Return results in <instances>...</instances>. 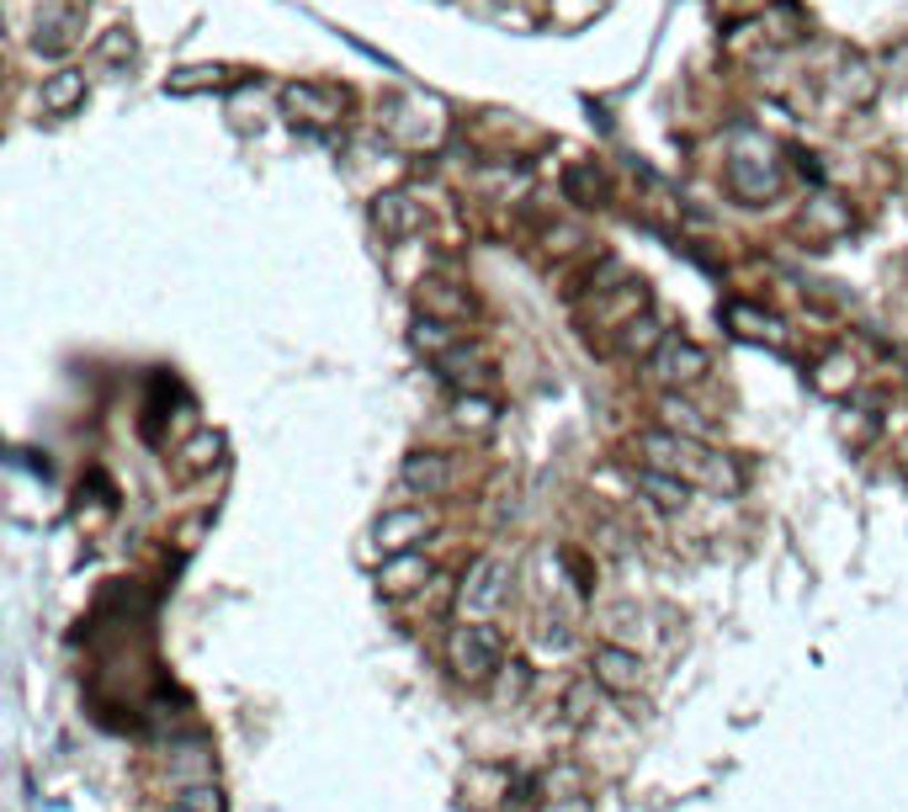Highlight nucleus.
Returning <instances> with one entry per match:
<instances>
[{
  "label": "nucleus",
  "instance_id": "nucleus-1",
  "mask_svg": "<svg viewBox=\"0 0 908 812\" xmlns=\"http://www.w3.org/2000/svg\"><path fill=\"white\" fill-rule=\"evenodd\" d=\"M643 468H659V473L680 478V483H701V489H717V494H734L744 478L739 468L722 452H712L701 435H686V430H648L643 441Z\"/></svg>",
  "mask_w": 908,
  "mask_h": 812
},
{
  "label": "nucleus",
  "instance_id": "nucleus-2",
  "mask_svg": "<svg viewBox=\"0 0 908 812\" xmlns=\"http://www.w3.org/2000/svg\"><path fill=\"white\" fill-rule=\"evenodd\" d=\"M447 664H452L457 680L468 685H489L505 669V632L495 621H462L447 638Z\"/></svg>",
  "mask_w": 908,
  "mask_h": 812
},
{
  "label": "nucleus",
  "instance_id": "nucleus-3",
  "mask_svg": "<svg viewBox=\"0 0 908 812\" xmlns=\"http://www.w3.org/2000/svg\"><path fill=\"white\" fill-rule=\"evenodd\" d=\"M728 191H734V202L744 208H765V202H776L781 187H787V170L776 160V149L770 143H739L734 154H728Z\"/></svg>",
  "mask_w": 908,
  "mask_h": 812
},
{
  "label": "nucleus",
  "instance_id": "nucleus-4",
  "mask_svg": "<svg viewBox=\"0 0 908 812\" xmlns=\"http://www.w3.org/2000/svg\"><path fill=\"white\" fill-rule=\"evenodd\" d=\"M282 118L292 122V128H335V122L346 118V107H351V96L340 91V86H325V80H292V86H282Z\"/></svg>",
  "mask_w": 908,
  "mask_h": 812
},
{
  "label": "nucleus",
  "instance_id": "nucleus-5",
  "mask_svg": "<svg viewBox=\"0 0 908 812\" xmlns=\"http://www.w3.org/2000/svg\"><path fill=\"white\" fill-rule=\"evenodd\" d=\"M430 510L420 504H393V510H382L378 521H372V552H378L382 563H399V558H415V548L430 537Z\"/></svg>",
  "mask_w": 908,
  "mask_h": 812
},
{
  "label": "nucleus",
  "instance_id": "nucleus-6",
  "mask_svg": "<svg viewBox=\"0 0 908 812\" xmlns=\"http://www.w3.org/2000/svg\"><path fill=\"white\" fill-rule=\"evenodd\" d=\"M648 372L665 382V388H691V382H701L712 372V357H707V345H696L691 334L669 330L665 345L648 357Z\"/></svg>",
  "mask_w": 908,
  "mask_h": 812
},
{
  "label": "nucleus",
  "instance_id": "nucleus-7",
  "mask_svg": "<svg viewBox=\"0 0 908 812\" xmlns=\"http://www.w3.org/2000/svg\"><path fill=\"white\" fill-rule=\"evenodd\" d=\"M510 595V563L505 558H478L473 569L462 573V584H457V600H462V611H473V616H495Z\"/></svg>",
  "mask_w": 908,
  "mask_h": 812
},
{
  "label": "nucleus",
  "instance_id": "nucleus-8",
  "mask_svg": "<svg viewBox=\"0 0 908 812\" xmlns=\"http://www.w3.org/2000/svg\"><path fill=\"white\" fill-rule=\"evenodd\" d=\"M399 483L409 494H420V500H441V494H452L462 483V468H457L452 452H409L405 468H399Z\"/></svg>",
  "mask_w": 908,
  "mask_h": 812
},
{
  "label": "nucleus",
  "instance_id": "nucleus-9",
  "mask_svg": "<svg viewBox=\"0 0 908 812\" xmlns=\"http://www.w3.org/2000/svg\"><path fill=\"white\" fill-rule=\"evenodd\" d=\"M590 680L606 695H632V691H643V659L621 643H600L590 653Z\"/></svg>",
  "mask_w": 908,
  "mask_h": 812
},
{
  "label": "nucleus",
  "instance_id": "nucleus-10",
  "mask_svg": "<svg viewBox=\"0 0 908 812\" xmlns=\"http://www.w3.org/2000/svg\"><path fill=\"white\" fill-rule=\"evenodd\" d=\"M415 303H420L426 319H441V324H468L473 319V298L457 282H441V277H426L420 292H415Z\"/></svg>",
  "mask_w": 908,
  "mask_h": 812
},
{
  "label": "nucleus",
  "instance_id": "nucleus-11",
  "mask_svg": "<svg viewBox=\"0 0 908 812\" xmlns=\"http://www.w3.org/2000/svg\"><path fill=\"white\" fill-rule=\"evenodd\" d=\"M372 223H378L382 239H409L420 229V202L409 191H382L372 202Z\"/></svg>",
  "mask_w": 908,
  "mask_h": 812
},
{
  "label": "nucleus",
  "instance_id": "nucleus-12",
  "mask_svg": "<svg viewBox=\"0 0 908 812\" xmlns=\"http://www.w3.org/2000/svg\"><path fill=\"white\" fill-rule=\"evenodd\" d=\"M38 107L48 118H70L74 107H86V70H53L38 86Z\"/></svg>",
  "mask_w": 908,
  "mask_h": 812
},
{
  "label": "nucleus",
  "instance_id": "nucleus-13",
  "mask_svg": "<svg viewBox=\"0 0 908 812\" xmlns=\"http://www.w3.org/2000/svg\"><path fill=\"white\" fill-rule=\"evenodd\" d=\"M74 38H80V0H70V6H59V11H48L43 22H38V32H32V48L38 53H64V48H74Z\"/></svg>",
  "mask_w": 908,
  "mask_h": 812
},
{
  "label": "nucleus",
  "instance_id": "nucleus-14",
  "mask_svg": "<svg viewBox=\"0 0 908 812\" xmlns=\"http://www.w3.org/2000/svg\"><path fill=\"white\" fill-rule=\"evenodd\" d=\"M722 319H728V330L739 334V340H760V345H781L787 340L776 313H760V309H749V303H728Z\"/></svg>",
  "mask_w": 908,
  "mask_h": 812
},
{
  "label": "nucleus",
  "instance_id": "nucleus-15",
  "mask_svg": "<svg viewBox=\"0 0 908 812\" xmlns=\"http://www.w3.org/2000/svg\"><path fill=\"white\" fill-rule=\"evenodd\" d=\"M877 74H871V64L860 59V53H850L845 64H839V74H835V96L845 101V107H871V96H877Z\"/></svg>",
  "mask_w": 908,
  "mask_h": 812
},
{
  "label": "nucleus",
  "instance_id": "nucleus-16",
  "mask_svg": "<svg viewBox=\"0 0 908 812\" xmlns=\"http://www.w3.org/2000/svg\"><path fill=\"white\" fill-rule=\"evenodd\" d=\"M632 483H638V494H648L659 510H686V504H691V483L659 473V468H632Z\"/></svg>",
  "mask_w": 908,
  "mask_h": 812
},
{
  "label": "nucleus",
  "instance_id": "nucleus-17",
  "mask_svg": "<svg viewBox=\"0 0 908 812\" xmlns=\"http://www.w3.org/2000/svg\"><path fill=\"white\" fill-rule=\"evenodd\" d=\"M665 334L669 330H659V319H653V313H638L632 324H621V330H617V351H621V357H653V351L665 345Z\"/></svg>",
  "mask_w": 908,
  "mask_h": 812
},
{
  "label": "nucleus",
  "instance_id": "nucleus-18",
  "mask_svg": "<svg viewBox=\"0 0 908 812\" xmlns=\"http://www.w3.org/2000/svg\"><path fill=\"white\" fill-rule=\"evenodd\" d=\"M409 340H415V351H426V357H447V351H457L462 345V330L457 324H441V319H426V313H415V330H409Z\"/></svg>",
  "mask_w": 908,
  "mask_h": 812
},
{
  "label": "nucleus",
  "instance_id": "nucleus-19",
  "mask_svg": "<svg viewBox=\"0 0 908 812\" xmlns=\"http://www.w3.org/2000/svg\"><path fill=\"white\" fill-rule=\"evenodd\" d=\"M176 457H181V473H187V478L213 473L218 462H223V435H218V430H197V435H191Z\"/></svg>",
  "mask_w": 908,
  "mask_h": 812
},
{
  "label": "nucleus",
  "instance_id": "nucleus-20",
  "mask_svg": "<svg viewBox=\"0 0 908 812\" xmlns=\"http://www.w3.org/2000/svg\"><path fill=\"white\" fill-rule=\"evenodd\" d=\"M229 86V70L223 64H191V70H176L166 80L170 96H197V91H223Z\"/></svg>",
  "mask_w": 908,
  "mask_h": 812
},
{
  "label": "nucleus",
  "instance_id": "nucleus-21",
  "mask_svg": "<svg viewBox=\"0 0 908 812\" xmlns=\"http://www.w3.org/2000/svg\"><path fill=\"white\" fill-rule=\"evenodd\" d=\"M563 197L579 208H600L606 202V176L596 166H569L563 170Z\"/></svg>",
  "mask_w": 908,
  "mask_h": 812
},
{
  "label": "nucleus",
  "instance_id": "nucleus-22",
  "mask_svg": "<svg viewBox=\"0 0 908 812\" xmlns=\"http://www.w3.org/2000/svg\"><path fill=\"white\" fill-rule=\"evenodd\" d=\"M850 382H856V361L845 357V351L824 357V361H818V372H812V388H818V393H829V399L850 393Z\"/></svg>",
  "mask_w": 908,
  "mask_h": 812
},
{
  "label": "nucleus",
  "instance_id": "nucleus-23",
  "mask_svg": "<svg viewBox=\"0 0 908 812\" xmlns=\"http://www.w3.org/2000/svg\"><path fill=\"white\" fill-rule=\"evenodd\" d=\"M802 229H808V234H845V229H850V213L839 208L835 197H812L808 213H802Z\"/></svg>",
  "mask_w": 908,
  "mask_h": 812
},
{
  "label": "nucleus",
  "instance_id": "nucleus-24",
  "mask_svg": "<svg viewBox=\"0 0 908 812\" xmlns=\"http://www.w3.org/2000/svg\"><path fill=\"white\" fill-rule=\"evenodd\" d=\"M596 706H600V685L590 680V674H585V680H573L569 691H563V722H573V728H579V722H590V716H596Z\"/></svg>",
  "mask_w": 908,
  "mask_h": 812
},
{
  "label": "nucleus",
  "instance_id": "nucleus-25",
  "mask_svg": "<svg viewBox=\"0 0 908 812\" xmlns=\"http://www.w3.org/2000/svg\"><path fill=\"white\" fill-rule=\"evenodd\" d=\"M452 414H457V425L462 430H489L495 425V414H500V404L489 399V393H462L452 404Z\"/></svg>",
  "mask_w": 908,
  "mask_h": 812
},
{
  "label": "nucleus",
  "instance_id": "nucleus-26",
  "mask_svg": "<svg viewBox=\"0 0 908 812\" xmlns=\"http://www.w3.org/2000/svg\"><path fill=\"white\" fill-rule=\"evenodd\" d=\"M96 53H101L107 64H133V53H139V38H133L128 27H112V32H101V38H96Z\"/></svg>",
  "mask_w": 908,
  "mask_h": 812
},
{
  "label": "nucleus",
  "instance_id": "nucleus-27",
  "mask_svg": "<svg viewBox=\"0 0 908 812\" xmlns=\"http://www.w3.org/2000/svg\"><path fill=\"white\" fill-rule=\"evenodd\" d=\"M176 808L181 812H223V791L208 786V781H202V786H181L176 791Z\"/></svg>",
  "mask_w": 908,
  "mask_h": 812
},
{
  "label": "nucleus",
  "instance_id": "nucleus-28",
  "mask_svg": "<svg viewBox=\"0 0 908 812\" xmlns=\"http://www.w3.org/2000/svg\"><path fill=\"white\" fill-rule=\"evenodd\" d=\"M170 812H181V808H176V802H170Z\"/></svg>",
  "mask_w": 908,
  "mask_h": 812
},
{
  "label": "nucleus",
  "instance_id": "nucleus-29",
  "mask_svg": "<svg viewBox=\"0 0 908 812\" xmlns=\"http://www.w3.org/2000/svg\"><path fill=\"white\" fill-rule=\"evenodd\" d=\"M904 473H908V457H904Z\"/></svg>",
  "mask_w": 908,
  "mask_h": 812
}]
</instances>
